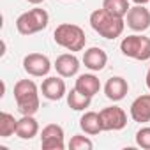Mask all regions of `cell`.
Wrapping results in <instances>:
<instances>
[{
	"instance_id": "cell-11",
	"label": "cell",
	"mask_w": 150,
	"mask_h": 150,
	"mask_svg": "<svg viewBox=\"0 0 150 150\" xmlns=\"http://www.w3.org/2000/svg\"><path fill=\"white\" fill-rule=\"evenodd\" d=\"M41 92L50 101H60L67 96V87L62 76H48L41 85Z\"/></svg>"
},
{
	"instance_id": "cell-6",
	"label": "cell",
	"mask_w": 150,
	"mask_h": 150,
	"mask_svg": "<svg viewBox=\"0 0 150 150\" xmlns=\"http://www.w3.org/2000/svg\"><path fill=\"white\" fill-rule=\"evenodd\" d=\"M104 131H120L127 125V113L120 106H108L99 111Z\"/></svg>"
},
{
	"instance_id": "cell-4",
	"label": "cell",
	"mask_w": 150,
	"mask_h": 150,
	"mask_svg": "<svg viewBox=\"0 0 150 150\" xmlns=\"http://www.w3.org/2000/svg\"><path fill=\"white\" fill-rule=\"evenodd\" d=\"M48 21H50L48 13L44 9H41V7H34V9H30V11L18 16L16 30L21 35H32V34H37V32L44 30L48 27Z\"/></svg>"
},
{
	"instance_id": "cell-17",
	"label": "cell",
	"mask_w": 150,
	"mask_h": 150,
	"mask_svg": "<svg viewBox=\"0 0 150 150\" xmlns=\"http://www.w3.org/2000/svg\"><path fill=\"white\" fill-rule=\"evenodd\" d=\"M74 88H78L81 94H85L88 97H94L101 90V81H99L97 76H94V74H80Z\"/></svg>"
},
{
	"instance_id": "cell-19",
	"label": "cell",
	"mask_w": 150,
	"mask_h": 150,
	"mask_svg": "<svg viewBox=\"0 0 150 150\" xmlns=\"http://www.w3.org/2000/svg\"><path fill=\"white\" fill-rule=\"evenodd\" d=\"M103 9H106L113 16L125 18L131 6H129V0H103Z\"/></svg>"
},
{
	"instance_id": "cell-21",
	"label": "cell",
	"mask_w": 150,
	"mask_h": 150,
	"mask_svg": "<svg viewBox=\"0 0 150 150\" xmlns=\"http://www.w3.org/2000/svg\"><path fill=\"white\" fill-rule=\"evenodd\" d=\"M69 148H71V150H92V148H94V143H92L90 138L81 136V134H76V136L71 138Z\"/></svg>"
},
{
	"instance_id": "cell-9",
	"label": "cell",
	"mask_w": 150,
	"mask_h": 150,
	"mask_svg": "<svg viewBox=\"0 0 150 150\" xmlns=\"http://www.w3.org/2000/svg\"><path fill=\"white\" fill-rule=\"evenodd\" d=\"M125 23L134 32H145L150 28V9L145 6H134L125 14Z\"/></svg>"
},
{
	"instance_id": "cell-20",
	"label": "cell",
	"mask_w": 150,
	"mask_h": 150,
	"mask_svg": "<svg viewBox=\"0 0 150 150\" xmlns=\"http://www.w3.org/2000/svg\"><path fill=\"white\" fill-rule=\"evenodd\" d=\"M16 125H18V120L11 113L7 111L0 113V138H9L16 134Z\"/></svg>"
},
{
	"instance_id": "cell-18",
	"label": "cell",
	"mask_w": 150,
	"mask_h": 150,
	"mask_svg": "<svg viewBox=\"0 0 150 150\" xmlns=\"http://www.w3.org/2000/svg\"><path fill=\"white\" fill-rule=\"evenodd\" d=\"M65 97H67V104H69V108L74 110V111H83V110H87V108L90 106V103H92V97L81 94L78 88H72L71 92H67Z\"/></svg>"
},
{
	"instance_id": "cell-22",
	"label": "cell",
	"mask_w": 150,
	"mask_h": 150,
	"mask_svg": "<svg viewBox=\"0 0 150 150\" xmlns=\"http://www.w3.org/2000/svg\"><path fill=\"white\" fill-rule=\"evenodd\" d=\"M136 145L139 148L150 150V127H141L136 132Z\"/></svg>"
},
{
	"instance_id": "cell-13",
	"label": "cell",
	"mask_w": 150,
	"mask_h": 150,
	"mask_svg": "<svg viewBox=\"0 0 150 150\" xmlns=\"http://www.w3.org/2000/svg\"><path fill=\"white\" fill-rule=\"evenodd\" d=\"M83 64H85L87 69H90V71H94V72H99V71H103V69L106 67V64H108V55H106V51H104L103 48H97V46L88 48V50H85V53H83Z\"/></svg>"
},
{
	"instance_id": "cell-2",
	"label": "cell",
	"mask_w": 150,
	"mask_h": 150,
	"mask_svg": "<svg viewBox=\"0 0 150 150\" xmlns=\"http://www.w3.org/2000/svg\"><path fill=\"white\" fill-rule=\"evenodd\" d=\"M14 99L21 115H35L39 111V88L32 80H20L14 85Z\"/></svg>"
},
{
	"instance_id": "cell-24",
	"label": "cell",
	"mask_w": 150,
	"mask_h": 150,
	"mask_svg": "<svg viewBox=\"0 0 150 150\" xmlns=\"http://www.w3.org/2000/svg\"><path fill=\"white\" fill-rule=\"evenodd\" d=\"M134 4H138V6H145V4H148L150 0H132Z\"/></svg>"
},
{
	"instance_id": "cell-1",
	"label": "cell",
	"mask_w": 150,
	"mask_h": 150,
	"mask_svg": "<svg viewBox=\"0 0 150 150\" xmlns=\"http://www.w3.org/2000/svg\"><path fill=\"white\" fill-rule=\"evenodd\" d=\"M90 27L104 39H117L125 28L124 18L113 16L106 9H96L90 14Z\"/></svg>"
},
{
	"instance_id": "cell-14",
	"label": "cell",
	"mask_w": 150,
	"mask_h": 150,
	"mask_svg": "<svg viewBox=\"0 0 150 150\" xmlns=\"http://www.w3.org/2000/svg\"><path fill=\"white\" fill-rule=\"evenodd\" d=\"M131 118L139 124L150 122V94L139 96L131 104Z\"/></svg>"
},
{
	"instance_id": "cell-7",
	"label": "cell",
	"mask_w": 150,
	"mask_h": 150,
	"mask_svg": "<svg viewBox=\"0 0 150 150\" xmlns=\"http://www.w3.org/2000/svg\"><path fill=\"white\" fill-rule=\"evenodd\" d=\"M23 69H25L27 74H30L34 78H42L50 72L51 62L42 53H28L23 58Z\"/></svg>"
},
{
	"instance_id": "cell-5",
	"label": "cell",
	"mask_w": 150,
	"mask_h": 150,
	"mask_svg": "<svg viewBox=\"0 0 150 150\" xmlns=\"http://www.w3.org/2000/svg\"><path fill=\"white\" fill-rule=\"evenodd\" d=\"M120 51H122V55H125L129 58L145 62L150 58V37H145L139 34L127 35L120 42Z\"/></svg>"
},
{
	"instance_id": "cell-8",
	"label": "cell",
	"mask_w": 150,
	"mask_h": 150,
	"mask_svg": "<svg viewBox=\"0 0 150 150\" xmlns=\"http://www.w3.org/2000/svg\"><path fill=\"white\" fill-rule=\"evenodd\" d=\"M41 146L42 150H64V129L58 124H48L41 132Z\"/></svg>"
},
{
	"instance_id": "cell-10",
	"label": "cell",
	"mask_w": 150,
	"mask_h": 150,
	"mask_svg": "<svg viewBox=\"0 0 150 150\" xmlns=\"http://www.w3.org/2000/svg\"><path fill=\"white\" fill-rule=\"evenodd\" d=\"M53 67L57 69L58 76H62V78H72V76H76V74H78V71H80L81 65H80L78 57L71 51V53L58 55L57 60H55V64H53Z\"/></svg>"
},
{
	"instance_id": "cell-15",
	"label": "cell",
	"mask_w": 150,
	"mask_h": 150,
	"mask_svg": "<svg viewBox=\"0 0 150 150\" xmlns=\"http://www.w3.org/2000/svg\"><path fill=\"white\" fill-rule=\"evenodd\" d=\"M80 127L85 134L96 136L99 132H103V122H101V115L96 111H85L80 118Z\"/></svg>"
},
{
	"instance_id": "cell-12",
	"label": "cell",
	"mask_w": 150,
	"mask_h": 150,
	"mask_svg": "<svg viewBox=\"0 0 150 150\" xmlns=\"http://www.w3.org/2000/svg\"><path fill=\"white\" fill-rule=\"evenodd\" d=\"M129 92V83L125 78L122 76H111L106 85H104V94L110 101L117 103V101H122Z\"/></svg>"
},
{
	"instance_id": "cell-16",
	"label": "cell",
	"mask_w": 150,
	"mask_h": 150,
	"mask_svg": "<svg viewBox=\"0 0 150 150\" xmlns=\"http://www.w3.org/2000/svg\"><path fill=\"white\" fill-rule=\"evenodd\" d=\"M39 132V124L34 118V115H23L18 120L16 125V136L21 139H32L34 136H37Z\"/></svg>"
},
{
	"instance_id": "cell-25",
	"label": "cell",
	"mask_w": 150,
	"mask_h": 150,
	"mask_svg": "<svg viewBox=\"0 0 150 150\" xmlns=\"http://www.w3.org/2000/svg\"><path fill=\"white\" fill-rule=\"evenodd\" d=\"M27 2H28V4H34V6H39V4L44 2V0H27Z\"/></svg>"
},
{
	"instance_id": "cell-23",
	"label": "cell",
	"mask_w": 150,
	"mask_h": 150,
	"mask_svg": "<svg viewBox=\"0 0 150 150\" xmlns=\"http://www.w3.org/2000/svg\"><path fill=\"white\" fill-rule=\"evenodd\" d=\"M145 83H146V87H148V90H150V67H148V71H146V78H145Z\"/></svg>"
},
{
	"instance_id": "cell-3",
	"label": "cell",
	"mask_w": 150,
	"mask_h": 150,
	"mask_svg": "<svg viewBox=\"0 0 150 150\" xmlns=\"http://www.w3.org/2000/svg\"><path fill=\"white\" fill-rule=\"evenodd\" d=\"M53 39L58 46L72 53L85 50V44H87L85 30L74 23H60L53 32Z\"/></svg>"
}]
</instances>
